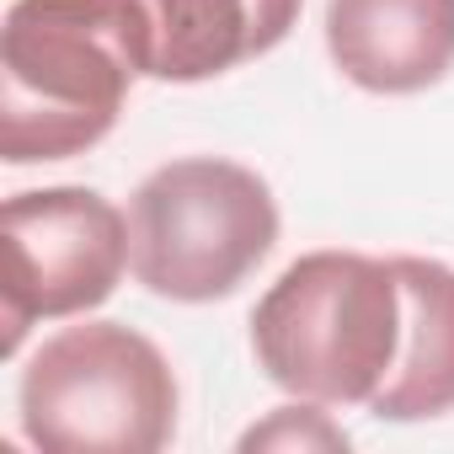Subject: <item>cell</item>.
<instances>
[{"instance_id": "1", "label": "cell", "mask_w": 454, "mask_h": 454, "mask_svg": "<svg viewBox=\"0 0 454 454\" xmlns=\"http://www.w3.org/2000/svg\"><path fill=\"white\" fill-rule=\"evenodd\" d=\"M134 75H145L134 0H12L0 27L6 166L70 160L102 145Z\"/></svg>"}, {"instance_id": "2", "label": "cell", "mask_w": 454, "mask_h": 454, "mask_svg": "<svg viewBox=\"0 0 454 454\" xmlns=\"http://www.w3.org/2000/svg\"><path fill=\"white\" fill-rule=\"evenodd\" d=\"M262 374L316 406H369L401 353L395 268L364 252H305L252 310Z\"/></svg>"}, {"instance_id": "3", "label": "cell", "mask_w": 454, "mask_h": 454, "mask_svg": "<svg viewBox=\"0 0 454 454\" xmlns=\"http://www.w3.org/2000/svg\"><path fill=\"white\" fill-rule=\"evenodd\" d=\"M278 247L273 187L236 160L182 155L129 198V273L176 305L236 294Z\"/></svg>"}, {"instance_id": "4", "label": "cell", "mask_w": 454, "mask_h": 454, "mask_svg": "<svg viewBox=\"0 0 454 454\" xmlns=\"http://www.w3.org/2000/svg\"><path fill=\"white\" fill-rule=\"evenodd\" d=\"M17 406L49 454H155L176 433V374L134 326L86 321L33 353Z\"/></svg>"}, {"instance_id": "5", "label": "cell", "mask_w": 454, "mask_h": 454, "mask_svg": "<svg viewBox=\"0 0 454 454\" xmlns=\"http://www.w3.org/2000/svg\"><path fill=\"white\" fill-rule=\"evenodd\" d=\"M6 284H0V353H17L33 321L86 316L113 300L129 268V219L91 187L17 192L0 208Z\"/></svg>"}, {"instance_id": "6", "label": "cell", "mask_w": 454, "mask_h": 454, "mask_svg": "<svg viewBox=\"0 0 454 454\" xmlns=\"http://www.w3.org/2000/svg\"><path fill=\"white\" fill-rule=\"evenodd\" d=\"M326 54L358 91H427L454 70V0H326Z\"/></svg>"}, {"instance_id": "7", "label": "cell", "mask_w": 454, "mask_h": 454, "mask_svg": "<svg viewBox=\"0 0 454 454\" xmlns=\"http://www.w3.org/2000/svg\"><path fill=\"white\" fill-rule=\"evenodd\" d=\"M305 0H134L145 75L192 86L273 54Z\"/></svg>"}, {"instance_id": "8", "label": "cell", "mask_w": 454, "mask_h": 454, "mask_svg": "<svg viewBox=\"0 0 454 454\" xmlns=\"http://www.w3.org/2000/svg\"><path fill=\"white\" fill-rule=\"evenodd\" d=\"M401 284V353L369 411L385 422H427L454 411V268L433 257H390Z\"/></svg>"}, {"instance_id": "9", "label": "cell", "mask_w": 454, "mask_h": 454, "mask_svg": "<svg viewBox=\"0 0 454 454\" xmlns=\"http://www.w3.org/2000/svg\"><path fill=\"white\" fill-rule=\"evenodd\" d=\"M241 449H348V433L337 422H326V411L310 406H278L268 422L241 433Z\"/></svg>"}]
</instances>
